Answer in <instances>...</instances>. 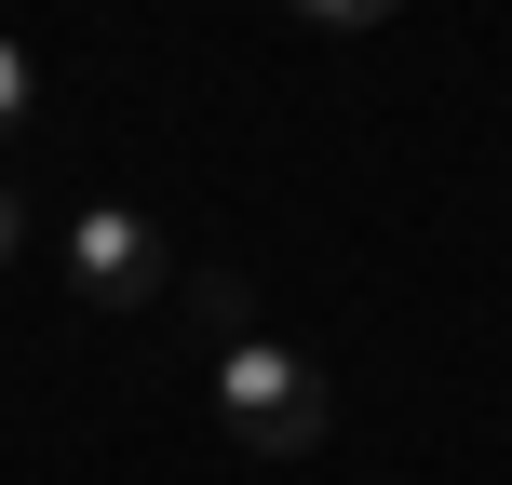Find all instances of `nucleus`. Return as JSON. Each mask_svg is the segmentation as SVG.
Masks as SVG:
<instances>
[{"label":"nucleus","instance_id":"nucleus-1","mask_svg":"<svg viewBox=\"0 0 512 485\" xmlns=\"http://www.w3.org/2000/svg\"><path fill=\"white\" fill-rule=\"evenodd\" d=\"M216 432L243 459H310L324 445V364H297L283 337H230L216 351Z\"/></svg>","mask_w":512,"mask_h":485},{"label":"nucleus","instance_id":"nucleus-2","mask_svg":"<svg viewBox=\"0 0 512 485\" xmlns=\"http://www.w3.org/2000/svg\"><path fill=\"white\" fill-rule=\"evenodd\" d=\"M68 283H81L95 310H149V297H162V243H149V216H135V203H95V216L68 230Z\"/></svg>","mask_w":512,"mask_h":485},{"label":"nucleus","instance_id":"nucleus-3","mask_svg":"<svg viewBox=\"0 0 512 485\" xmlns=\"http://www.w3.org/2000/svg\"><path fill=\"white\" fill-rule=\"evenodd\" d=\"M189 310H203V337H216V351L243 337V283H230V270H203V283H189Z\"/></svg>","mask_w":512,"mask_h":485},{"label":"nucleus","instance_id":"nucleus-4","mask_svg":"<svg viewBox=\"0 0 512 485\" xmlns=\"http://www.w3.org/2000/svg\"><path fill=\"white\" fill-rule=\"evenodd\" d=\"M27 95H41V68H27V41H0V135H27Z\"/></svg>","mask_w":512,"mask_h":485},{"label":"nucleus","instance_id":"nucleus-5","mask_svg":"<svg viewBox=\"0 0 512 485\" xmlns=\"http://www.w3.org/2000/svg\"><path fill=\"white\" fill-rule=\"evenodd\" d=\"M297 14H310V27H337V41H351V27H378L391 0H297Z\"/></svg>","mask_w":512,"mask_h":485},{"label":"nucleus","instance_id":"nucleus-6","mask_svg":"<svg viewBox=\"0 0 512 485\" xmlns=\"http://www.w3.org/2000/svg\"><path fill=\"white\" fill-rule=\"evenodd\" d=\"M14 243H27V203H14V189H0V270H14Z\"/></svg>","mask_w":512,"mask_h":485}]
</instances>
